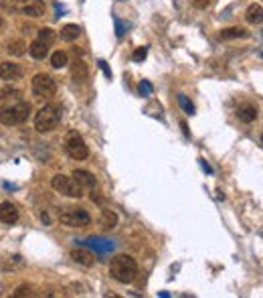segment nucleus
<instances>
[{
	"label": "nucleus",
	"instance_id": "nucleus-1",
	"mask_svg": "<svg viewBox=\"0 0 263 298\" xmlns=\"http://www.w3.org/2000/svg\"><path fill=\"white\" fill-rule=\"evenodd\" d=\"M109 276L120 284H130L138 276V262L128 254L114 255L109 262Z\"/></svg>",
	"mask_w": 263,
	"mask_h": 298
},
{
	"label": "nucleus",
	"instance_id": "nucleus-2",
	"mask_svg": "<svg viewBox=\"0 0 263 298\" xmlns=\"http://www.w3.org/2000/svg\"><path fill=\"white\" fill-rule=\"evenodd\" d=\"M59 122H61V107L49 104V106H43L37 112V116H35V128H37V132L45 134V132H51V130L57 128Z\"/></svg>",
	"mask_w": 263,
	"mask_h": 298
},
{
	"label": "nucleus",
	"instance_id": "nucleus-3",
	"mask_svg": "<svg viewBox=\"0 0 263 298\" xmlns=\"http://www.w3.org/2000/svg\"><path fill=\"white\" fill-rule=\"evenodd\" d=\"M29 114H31V104L22 100L15 106L0 107V122L4 126H19V124H24Z\"/></svg>",
	"mask_w": 263,
	"mask_h": 298
},
{
	"label": "nucleus",
	"instance_id": "nucleus-4",
	"mask_svg": "<svg viewBox=\"0 0 263 298\" xmlns=\"http://www.w3.org/2000/svg\"><path fill=\"white\" fill-rule=\"evenodd\" d=\"M65 150L67 154L71 156L73 160H85L89 156V148L85 144V140H83V136L79 132L71 130V132H67V136H65Z\"/></svg>",
	"mask_w": 263,
	"mask_h": 298
},
{
	"label": "nucleus",
	"instance_id": "nucleus-5",
	"mask_svg": "<svg viewBox=\"0 0 263 298\" xmlns=\"http://www.w3.org/2000/svg\"><path fill=\"white\" fill-rule=\"evenodd\" d=\"M59 221L67 227H87L91 223V215L81 207H67L59 213Z\"/></svg>",
	"mask_w": 263,
	"mask_h": 298
},
{
	"label": "nucleus",
	"instance_id": "nucleus-6",
	"mask_svg": "<svg viewBox=\"0 0 263 298\" xmlns=\"http://www.w3.org/2000/svg\"><path fill=\"white\" fill-rule=\"evenodd\" d=\"M33 93L40 100H49L55 96V91H57V84H55V79L49 75V73H37L33 77Z\"/></svg>",
	"mask_w": 263,
	"mask_h": 298
},
{
	"label": "nucleus",
	"instance_id": "nucleus-7",
	"mask_svg": "<svg viewBox=\"0 0 263 298\" xmlns=\"http://www.w3.org/2000/svg\"><path fill=\"white\" fill-rule=\"evenodd\" d=\"M55 191H59L61 195H67L71 199H79L83 197V189L77 185V181L73 177H65V174H55L53 181H51Z\"/></svg>",
	"mask_w": 263,
	"mask_h": 298
},
{
	"label": "nucleus",
	"instance_id": "nucleus-8",
	"mask_svg": "<svg viewBox=\"0 0 263 298\" xmlns=\"http://www.w3.org/2000/svg\"><path fill=\"white\" fill-rule=\"evenodd\" d=\"M12 8L20 15L39 19L45 15V2L43 0H12Z\"/></svg>",
	"mask_w": 263,
	"mask_h": 298
},
{
	"label": "nucleus",
	"instance_id": "nucleus-9",
	"mask_svg": "<svg viewBox=\"0 0 263 298\" xmlns=\"http://www.w3.org/2000/svg\"><path fill=\"white\" fill-rule=\"evenodd\" d=\"M22 102V91L19 87H12V85H6L0 89V107H8V106H15Z\"/></svg>",
	"mask_w": 263,
	"mask_h": 298
},
{
	"label": "nucleus",
	"instance_id": "nucleus-10",
	"mask_svg": "<svg viewBox=\"0 0 263 298\" xmlns=\"http://www.w3.org/2000/svg\"><path fill=\"white\" fill-rule=\"evenodd\" d=\"M20 75H22V69L19 67V63H12V61L0 63V79L15 81V79H20Z\"/></svg>",
	"mask_w": 263,
	"mask_h": 298
},
{
	"label": "nucleus",
	"instance_id": "nucleus-11",
	"mask_svg": "<svg viewBox=\"0 0 263 298\" xmlns=\"http://www.w3.org/2000/svg\"><path fill=\"white\" fill-rule=\"evenodd\" d=\"M0 221L6 223V225H15L19 221V209H17V205H12V203H8V201L0 203Z\"/></svg>",
	"mask_w": 263,
	"mask_h": 298
},
{
	"label": "nucleus",
	"instance_id": "nucleus-12",
	"mask_svg": "<svg viewBox=\"0 0 263 298\" xmlns=\"http://www.w3.org/2000/svg\"><path fill=\"white\" fill-rule=\"evenodd\" d=\"M71 258L77 262V264H81V266H85V268H91L93 264H95V255L91 250H85V248H75V250H71Z\"/></svg>",
	"mask_w": 263,
	"mask_h": 298
},
{
	"label": "nucleus",
	"instance_id": "nucleus-13",
	"mask_svg": "<svg viewBox=\"0 0 263 298\" xmlns=\"http://www.w3.org/2000/svg\"><path fill=\"white\" fill-rule=\"evenodd\" d=\"M71 177L77 181V185L83 189V191H85V189H95V185H98L93 174L89 170H83V169H75Z\"/></svg>",
	"mask_w": 263,
	"mask_h": 298
},
{
	"label": "nucleus",
	"instance_id": "nucleus-14",
	"mask_svg": "<svg viewBox=\"0 0 263 298\" xmlns=\"http://www.w3.org/2000/svg\"><path fill=\"white\" fill-rule=\"evenodd\" d=\"M29 53H31V57L33 59H37V61H40V59H45L47 55H49V45H45L43 41H33V43L29 45Z\"/></svg>",
	"mask_w": 263,
	"mask_h": 298
},
{
	"label": "nucleus",
	"instance_id": "nucleus-15",
	"mask_svg": "<svg viewBox=\"0 0 263 298\" xmlns=\"http://www.w3.org/2000/svg\"><path fill=\"white\" fill-rule=\"evenodd\" d=\"M237 116H239L241 122H245V124H251V122H255V118H257V107L253 104H243L237 110Z\"/></svg>",
	"mask_w": 263,
	"mask_h": 298
},
{
	"label": "nucleus",
	"instance_id": "nucleus-16",
	"mask_svg": "<svg viewBox=\"0 0 263 298\" xmlns=\"http://www.w3.org/2000/svg\"><path fill=\"white\" fill-rule=\"evenodd\" d=\"M247 29H243V26H229V29H223L221 31V39L223 41H229V39H243L247 37Z\"/></svg>",
	"mask_w": 263,
	"mask_h": 298
},
{
	"label": "nucleus",
	"instance_id": "nucleus-17",
	"mask_svg": "<svg viewBox=\"0 0 263 298\" xmlns=\"http://www.w3.org/2000/svg\"><path fill=\"white\" fill-rule=\"evenodd\" d=\"M71 73H73V79H75V81H87V77H89L87 65L83 63L81 59H77V61L73 63V67H71Z\"/></svg>",
	"mask_w": 263,
	"mask_h": 298
},
{
	"label": "nucleus",
	"instance_id": "nucleus-18",
	"mask_svg": "<svg viewBox=\"0 0 263 298\" xmlns=\"http://www.w3.org/2000/svg\"><path fill=\"white\" fill-rule=\"evenodd\" d=\"M81 35V29L77 24H65L61 29V39L67 41V43H71V41H75L77 37Z\"/></svg>",
	"mask_w": 263,
	"mask_h": 298
},
{
	"label": "nucleus",
	"instance_id": "nucleus-19",
	"mask_svg": "<svg viewBox=\"0 0 263 298\" xmlns=\"http://www.w3.org/2000/svg\"><path fill=\"white\" fill-rule=\"evenodd\" d=\"M69 63V57L65 51H55L51 55V65L55 67V69H63V67Z\"/></svg>",
	"mask_w": 263,
	"mask_h": 298
},
{
	"label": "nucleus",
	"instance_id": "nucleus-20",
	"mask_svg": "<svg viewBox=\"0 0 263 298\" xmlns=\"http://www.w3.org/2000/svg\"><path fill=\"white\" fill-rule=\"evenodd\" d=\"M8 53L12 57H20V55H24L26 53V43L24 41H12V43H8Z\"/></svg>",
	"mask_w": 263,
	"mask_h": 298
},
{
	"label": "nucleus",
	"instance_id": "nucleus-21",
	"mask_svg": "<svg viewBox=\"0 0 263 298\" xmlns=\"http://www.w3.org/2000/svg\"><path fill=\"white\" fill-rule=\"evenodd\" d=\"M101 225H103L105 229H114V227L118 225V215H116L114 211L105 209V211L101 213Z\"/></svg>",
	"mask_w": 263,
	"mask_h": 298
},
{
	"label": "nucleus",
	"instance_id": "nucleus-22",
	"mask_svg": "<svg viewBox=\"0 0 263 298\" xmlns=\"http://www.w3.org/2000/svg\"><path fill=\"white\" fill-rule=\"evenodd\" d=\"M247 22H261V4H251L245 12Z\"/></svg>",
	"mask_w": 263,
	"mask_h": 298
},
{
	"label": "nucleus",
	"instance_id": "nucleus-23",
	"mask_svg": "<svg viewBox=\"0 0 263 298\" xmlns=\"http://www.w3.org/2000/svg\"><path fill=\"white\" fill-rule=\"evenodd\" d=\"M55 39H57V33H55L53 29H49V26H45V29L39 31V41H43V43L49 45V47L55 43Z\"/></svg>",
	"mask_w": 263,
	"mask_h": 298
},
{
	"label": "nucleus",
	"instance_id": "nucleus-24",
	"mask_svg": "<svg viewBox=\"0 0 263 298\" xmlns=\"http://www.w3.org/2000/svg\"><path fill=\"white\" fill-rule=\"evenodd\" d=\"M178 104H181V107L186 114H195V106L188 102V98L184 96V93H178Z\"/></svg>",
	"mask_w": 263,
	"mask_h": 298
},
{
	"label": "nucleus",
	"instance_id": "nucleus-25",
	"mask_svg": "<svg viewBox=\"0 0 263 298\" xmlns=\"http://www.w3.org/2000/svg\"><path fill=\"white\" fill-rule=\"evenodd\" d=\"M146 55H148V47H138V49L134 51V55H132V59H134L136 63H142V61L146 59Z\"/></svg>",
	"mask_w": 263,
	"mask_h": 298
},
{
	"label": "nucleus",
	"instance_id": "nucleus-26",
	"mask_svg": "<svg viewBox=\"0 0 263 298\" xmlns=\"http://www.w3.org/2000/svg\"><path fill=\"white\" fill-rule=\"evenodd\" d=\"M31 294H33L31 286H19V290L15 292V296H17V298H22V296H31Z\"/></svg>",
	"mask_w": 263,
	"mask_h": 298
},
{
	"label": "nucleus",
	"instance_id": "nucleus-27",
	"mask_svg": "<svg viewBox=\"0 0 263 298\" xmlns=\"http://www.w3.org/2000/svg\"><path fill=\"white\" fill-rule=\"evenodd\" d=\"M140 93H142V96H150V93H152V85L148 84V81H142V84H140Z\"/></svg>",
	"mask_w": 263,
	"mask_h": 298
},
{
	"label": "nucleus",
	"instance_id": "nucleus-28",
	"mask_svg": "<svg viewBox=\"0 0 263 298\" xmlns=\"http://www.w3.org/2000/svg\"><path fill=\"white\" fill-rule=\"evenodd\" d=\"M100 67H101V69H103V73H105L107 77H112V71H109V69H107V65H105V61H100Z\"/></svg>",
	"mask_w": 263,
	"mask_h": 298
},
{
	"label": "nucleus",
	"instance_id": "nucleus-29",
	"mask_svg": "<svg viewBox=\"0 0 263 298\" xmlns=\"http://www.w3.org/2000/svg\"><path fill=\"white\" fill-rule=\"evenodd\" d=\"M116 29H118V31H116V33H118V37H121V35H123V24H121L120 21H116Z\"/></svg>",
	"mask_w": 263,
	"mask_h": 298
},
{
	"label": "nucleus",
	"instance_id": "nucleus-30",
	"mask_svg": "<svg viewBox=\"0 0 263 298\" xmlns=\"http://www.w3.org/2000/svg\"><path fill=\"white\" fill-rule=\"evenodd\" d=\"M40 219H43V223H45V225H49V223H51V217H49L47 213H43V215H40Z\"/></svg>",
	"mask_w": 263,
	"mask_h": 298
},
{
	"label": "nucleus",
	"instance_id": "nucleus-31",
	"mask_svg": "<svg viewBox=\"0 0 263 298\" xmlns=\"http://www.w3.org/2000/svg\"><path fill=\"white\" fill-rule=\"evenodd\" d=\"M4 24V21H2V17H0V26H2Z\"/></svg>",
	"mask_w": 263,
	"mask_h": 298
}]
</instances>
